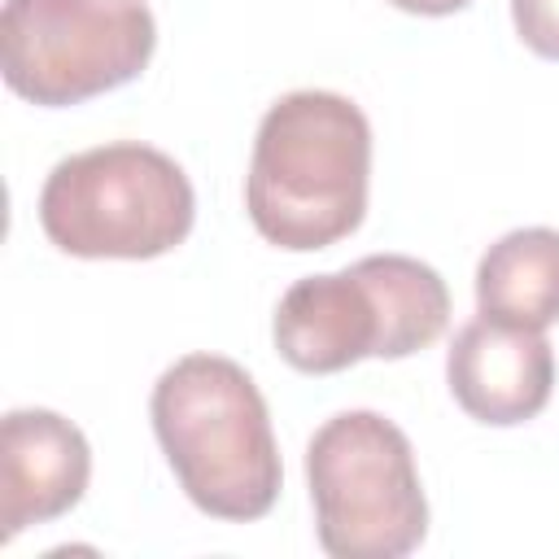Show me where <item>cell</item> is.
Here are the masks:
<instances>
[{"label":"cell","mask_w":559,"mask_h":559,"mask_svg":"<svg viewBox=\"0 0 559 559\" xmlns=\"http://www.w3.org/2000/svg\"><path fill=\"white\" fill-rule=\"evenodd\" d=\"M480 314L546 332L559 323V231L520 227L493 240L476 266Z\"/></svg>","instance_id":"obj_9"},{"label":"cell","mask_w":559,"mask_h":559,"mask_svg":"<svg viewBox=\"0 0 559 559\" xmlns=\"http://www.w3.org/2000/svg\"><path fill=\"white\" fill-rule=\"evenodd\" d=\"M157 44L144 0H4V83L61 109L131 83Z\"/></svg>","instance_id":"obj_6"},{"label":"cell","mask_w":559,"mask_h":559,"mask_svg":"<svg viewBox=\"0 0 559 559\" xmlns=\"http://www.w3.org/2000/svg\"><path fill=\"white\" fill-rule=\"evenodd\" d=\"M450 323L445 280L406 253H371L345 271L297 280L275 306V349L306 376L362 358H406Z\"/></svg>","instance_id":"obj_3"},{"label":"cell","mask_w":559,"mask_h":559,"mask_svg":"<svg viewBox=\"0 0 559 559\" xmlns=\"http://www.w3.org/2000/svg\"><path fill=\"white\" fill-rule=\"evenodd\" d=\"M389 4H397V9H406V13H419V17H445V13L467 9L472 0H389Z\"/></svg>","instance_id":"obj_11"},{"label":"cell","mask_w":559,"mask_h":559,"mask_svg":"<svg viewBox=\"0 0 559 559\" xmlns=\"http://www.w3.org/2000/svg\"><path fill=\"white\" fill-rule=\"evenodd\" d=\"M314 533L332 559H397L428 533L406 432L376 411L332 415L306 445Z\"/></svg>","instance_id":"obj_5"},{"label":"cell","mask_w":559,"mask_h":559,"mask_svg":"<svg viewBox=\"0 0 559 559\" xmlns=\"http://www.w3.org/2000/svg\"><path fill=\"white\" fill-rule=\"evenodd\" d=\"M511 17L528 52L559 61V0H511Z\"/></svg>","instance_id":"obj_10"},{"label":"cell","mask_w":559,"mask_h":559,"mask_svg":"<svg viewBox=\"0 0 559 559\" xmlns=\"http://www.w3.org/2000/svg\"><path fill=\"white\" fill-rule=\"evenodd\" d=\"M153 432L188 493L214 520H262L280 498V450L253 376L223 354H188L153 384Z\"/></svg>","instance_id":"obj_2"},{"label":"cell","mask_w":559,"mask_h":559,"mask_svg":"<svg viewBox=\"0 0 559 559\" xmlns=\"http://www.w3.org/2000/svg\"><path fill=\"white\" fill-rule=\"evenodd\" d=\"M92 476L87 437L57 411H9L0 424V542L66 515Z\"/></svg>","instance_id":"obj_8"},{"label":"cell","mask_w":559,"mask_h":559,"mask_svg":"<svg viewBox=\"0 0 559 559\" xmlns=\"http://www.w3.org/2000/svg\"><path fill=\"white\" fill-rule=\"evenodd\" d=\"M371 183V122L341 92L280 96L253 135L245 205L262 240L310 253L358 231Z\"/></svg>","instance_id":"obj_1"},{"label":"cell","mask_w":559,"mask_h":559,"mask_svg":"<svg viewBox=\"0 0 559 559\" xmlns=\"http://www.w3.org/2000/svg\"><path fill=\"white\" fill-rule=\"evenodd\" d=\"M192 218L183 166L140 140L70 153L39 188V227L70 258H162L188 240Z\"/></svg>","instance_id":"obj_4"},{"label":"cell","mask_w":559,"mask_h":559,"mask_svg":"<svg viewBox=\"0 0 559 559\" xmlns=\"http://www.w3.org/2000/svg\"><path fill=\"white\" fill-rule=\"evenodd\" d=\"M445 380L454 402L493 428L542 415L555 389V349L542 332L498 323L489 314L459 328L445 354Z\"/></svg>","instance_id":"obj_7"}]
</instances>
